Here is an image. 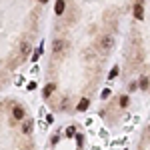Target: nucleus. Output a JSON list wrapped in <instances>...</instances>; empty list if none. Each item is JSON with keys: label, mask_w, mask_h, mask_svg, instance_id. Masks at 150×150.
<instances>
[{"label": "nucleus", "mask_w": 150, "mask_h": 150, "mask_svg": "<svg viewBox=\"0 0 150 150\" xmlns=\"http://www.w3.org/2000/svg\"><path fill=\"white\" fill-rule=\"evenodd\" d=\"M112 46H114V38H112V36H106V38L102 40V48L104 50H110Z\"/></svg>", "instance_id": "obj_1"}, {"label": "nucleus", "mask_w": 150, "mask_h": 150, "mask_svg": "<svg viewBox=\"0 0 150 150\" xmlns=\"http://www.w3.org/2000/svg\"><path fill=\"white\" fill-rule=\"evenodd\" d=\"M12 114H14V118L22 120V118H24V108H22V106H14V108H12Z\"/></svg>", "instance_id": "obj_2"}, {"label": "nucleus", "mask_w": 150, "mask_h": 150, "mask_svg": "<svg viewBox=\"0 0 150 150\" xmlns=\"http://www.w3.org/2000/svg\"><path fill=\"white\" fill-rule=\"evenodd\" d=\"M134 16H136V18H142V16H144V8H142V2H138V4L134 6Z\"/></svg>", "instance_id": "obj_3"}, {"label": "nucleus", "mask_w": 150, "mask_h": 150, "mask_svg": "<svg viewBox=\"0 0 150 150\" xmlns=\"http://www.w3.org/2000/svg\"><path fill=\"white\" fill-rule=\"evenodd\" d=\"M86 108H88V100H86V98H82L80 102H78V110L82 112V110H86Z\"/></svg>", "instance_id": "obj_4"}, {"label": "nucleus", "mask_w": 150, "mask_h": 150, "mask_svg": "<svg viewBox=\"0 0 150 150\" xmlns=\"http://www.w3.org/2000/svg\"><path fill=\"white\" fill-rule=\"evenodd\" d=\"M64 6H66L64 2H56V8H54V10H56V14H62V12H64Z\"/></svg>", "instance_id": "obj_5"}, {"label": "nucleus", "mask_w": 150, "mask_h": 150, "mask_svg": "<svg viewBox=\"0 0 150 150\" xmlns=\"http://www.w3.org/2000/svg\"><path fill=\"white\" fill-rule=\"evenodd\" d=\"M62 48H64V42H62V40H56V42H54V52H60Z\"/></svg>", "instance_id": "obj_6"}, {"label": "nucleus", "mask_w": 150, "mask_h": 150, "mask_svg": "<svg viewBox=\"0 0 150 150\" xmlns=\"http://www.w3.org/2000/svg\"><path fill=\"white\" fill-rule=\"evenodd\" d=\"M52 90H54V86H52V84H48L46 88H44V96H50V94H52Z\"/></svg>", "instance_id": "obj_7"}, {"label": "nucleus", "mask_w": 150, "mask_h": 150, "mask_svg": "<svg viewBox=\"0 0 150 150\" xmlns=\"http://www.w3.org/2000/svg\"><path fill=\"white\" fill-rule=\"evenodd\" d=\"M140 88H142V90L148 88V78H142V80H140Z\"/></svg>", "instance_id": "obj_8"}, {"label": "nucleus", "mask_w": 150, "mask_h": 150, "mask_svg": "<svg viewBox=\"0 0 150 150\" xmlns=\"http://www.w3.org/2000/svg\"><path fill=\"white\" fill-rule=\"evenodd\" d=\"M120 106H122V108L128 106V96H122V98H120Z\"/></svg>", "instance_id": "obj_9"}, {"label": "nucleus", "mask_w": 150, "mask_h": 150, "mask_svg": "<svg viewBox=\"0 0 150 150\" xmlns=\"http://www.w3.org/2000/svg\"><path fill=\"white\" fill-rule=\"evenodd\" d=\"M30 52V44H24L22 46V54H28Z\"/></svg>", "instance_id": "obj_10"}, {"label": "nucleus", "mask_w": 150, "mask_h": 150, "mask_svg": "<svg viewBox=\"0 0 150 150\" xmlns=\"http://www.w3.org/2000/svg\"><path fill=\"white\" fill-rule=\"evenodd\" d=\"M116 74H118V68H116V66H114V68H112V72H110V78H114Z\"/></svg>", "instance_id": "obj_11"}]
</instances>
